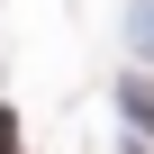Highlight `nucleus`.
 <instances>
[{
	"mask_svg": "<svg viewBox=\"0 0 154 154\" xmlns=\"http://www.w3.org/2000/svg\"><path fill=\"white\" fill-rule=\"evenodd\" d=\"M0 154H27V136H18V109L0 100Z\"/></svg>",
	"mask_w": 154,
	"mask_h": 154,
	"instance_id": "obj_1",
	"label": "nucleus"
},
{
	"mask_svg": "<svg viewBox=\"0 0 154 154\" xmlns=\"http://www.w3.org/2000/svg\"><path fill=\"white\" fill-rule=\"evenodd\" d=\"M136 154H145V145H136Z\"/></svg>",
	"mask_w": 154,
	"mask_h": 154,
	"instance_id": "obj_2",
	"label": "nucleus"
}]
</instances>
